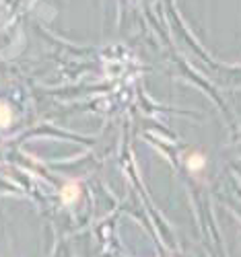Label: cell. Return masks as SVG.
I'll return each mask as SVG.
<instances>
[{
    "instance_id": "cell-2",
    "label": "cell",
    "mask_w": 241,
    "mask_h": 257,
    "mask_svg": "<svg viewBox=\"0 0 241 257\" xmlns=\"http://www.w3.org/2000/svg\"><path fill=\"white\" fill-rule=\"evenodd\" d=\"M11 123V109L9 105L0 103V125H9Z\"/></svg>"
},
{
    "instance_id": "cell-1",
    "label": "cell",
    "mask_w": 241,
    "mask_h": 257,
    "mask_svg": "<svg viewBox=\"0 0 241 257\" xmlns=\"http://www.w3.org/2000/svg\"><path fill=\"white\" fill-rule=\"evenodd\" d=\"M62 198H64V202H66V204L74 202V200L78 198V185H76V183L64 185V189H62Z\"/></svg>"
},
{
    "instance_id": "cell-3",
    "label": "cell",
    "mask_w": 241,
    "mask_h": 257,
    "mask_svg": "<svg viewBox=\"0 0 241 257\" xmlns=\"http://www.w3.org/2000/svg\"><path fill=\"white\" fill-rule=\"evenodd\" d=\"M202 165H204V159H202L200 155H194V157H190V161H188V167L194 169V171H196V169H200Z\"/></svg>"
}]
</instances>
